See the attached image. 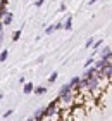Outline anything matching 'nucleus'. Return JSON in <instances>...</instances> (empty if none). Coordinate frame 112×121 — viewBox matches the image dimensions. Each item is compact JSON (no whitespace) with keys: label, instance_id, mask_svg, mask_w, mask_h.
<instances>
[{"label":"nucleus","instance_id":"1","mask_svg":"<svg viewBox=\"0 0 112 121\" xmlns=\"http://www.w3.org/2000/svg\"><path fill=\"white\" fill-rule=\"evenodd\" d=\"M59 111H60V107H59V97H57V99H54V100L45 107V119L50 118V116H54V114L59 112Z\"/></svg>","mask_w":112,"mask_h":121},{"label":"nucleus","instance_id":"2","mask_svg":"<svg viewBox=\"0 0 112 121\" xmlns=\"http://www.w3.org/2000/svg\"><path fill=\"white\" fill-rule=\"evenodd\" d=\"M100 74L104 76V80L112 81V60H107V62H105V66L100 69Z\"/></svg>","mask_w":112,"mask_h":121},{"label":"nucleus","instance_id":"3","mask_svg":"<svg viewBox=\"0 0 112 121\" xmlns=\"http://www.w3.org/2000/svg\"><path fill=\"white\" fill-rule=\"evenodd\" d=\"M97 52H98V59L112 60V48H110V47H100Z\"/></svg>","mask_w":112,"mask_h":121},{"label":"nucleus","instance_id":"4","mask_svg":"<svg viewBox=\"0 0 112 121\" xmlns=\"http://www.w3.org/2000/svg\"><path fill=\"white\" fill-rule=\"evenodd\" d=\"M93 74H97V69H95V66H90V68L85 69V73L81 74V80H88V78H91Z\"/></svg>","mask_w":112,"mask_h":121},{"label":"nucleus","instance_id":"5","mask_svg":"<svg viewBox=\"0 0 112 121\" xmlns=\"http://www.w3.org/2000/svg\"><path fill=\"white\" fill-rule=\"evenodd\" d=\"M33 88H35V85H33L31 81L22 83V93H24V95H29V93H33Z\"/></svg>","mask_w":112,"mask_h":121},{"label":"nucleus","instance_id":"6","mask_svg":"<svg viewBox=\"0 0 112 121\" xmlns=\"http://www.w3.org/2000/svg\"><path fill=\"white\" fill-rule=\"evenodd\" d=\"M12 21H14V14H12V12H7V14L2 17V24H4V26H10V24H12Z\"/></svg>","mask_w":112,"mask_h":121},{"label":"nucleus","instance_id":"7","mask_svg":"<svg viewBox=\"0 0 112 121\" xmlns=\"http://www.w3.org/2000/svg\"><path fill=\"white\" fill-rule=\"evenodd\" d=\"M62 30L64 31H71L72 30V16H67L66 21L62 23Z\"/></svg>","mask_w":112,"mask_h":121},{"label":"nucleus","instance_id":"8","mask_svg":"<svg viewBox=\"0 0 112 121\" xmlns=\"http://www.w3.org/2000/svg\"><path fill=\"white\" fill-rule=\"evenodd\" d=\"M33 118H35V121H40V119H45V107H38L35 114H33Z\"/></svg>","mask_w":112,"mask_h":121},{"label":"nucleus","instance_id":"9","mask_svg":"<svg viewBox=\"0 0 112 121\" xmlns=\"http://www.w3.org/2000/svg\"><path fill=\"white\" fill-rule=\"evenodd\" d=\"M67 83H69V86L71 88H74V86H78L81 83V76H72L71 78V81H67Z\"/></svg>","mask_w":112,"mask_h":121},{"label":"nucleus","instance_id":"10","mask_svg":"<svg viewBox=\"0 0 112 121\" xmlns=\"http://www.w3.org/2000/svg\"><path fill=\"white\" fill-rule=\"evenodd\" d=\"M47 92H48L47 86H35L33 88V93H36V95H45Z\"/></svg>","mask_w":112,"mask_h":121},{"label":"nucleus","instance_id":"11","mask_svg":"<svg viewBox=\"0 0 112 121\" xmlns=\"http://www.w3.org/2000/svg\"><path fill=\"white\" fill-rule=\"evenodd\" d=\"M67 92H71V86H69V83H64L62 86L59 88V97H62V95H66Z\"/></svg>","mask_w":112,"mask_h":121},{"label":"nucleus","instance_id":"12","mask_svg":"<svg viewBox=\"0 0 112 121\" xmlns=\"http://www.w3.org/2000/svg\"><path fill=\"white\" fill-rule=\"evenodd\" d=\"M57 78H59V73H57V71H54V73H50V76H48V83L50 85H52V83H55V81H57Z\"/></svg>","mask_w":112,"mask_h":121},{"label":"nucleus","instance_id":"13","mask_svg":"<svg viewBox=\"0 0 112 121\" xmlns=\"http://www.w3.org/2000/svg\"><path fill=\"white\" fill-rule=\"evenodd\" d=\"M102 45H104V42H102V40H95V42H93V45H91V48H93L95 52H97V50H98V48L102 47Z\"/></svg>","mask_w":112,"mask_h":121},{"label":"nucleus","instance_id":"14","mask_svg":"<svg viewBox=\"0 0 112 121\" xmlns=\"http://www.w3.org/2000/svg\"><path fill=\"white\" fill-rule=\"evenodd\" d=\"M21 35H22V31H21V30H16V31L12 33V42H17L19 38H21Z\"/></svg>","mask_w":112,"mask_h":121},{"label":"nucleus","instance_id":"15","mask_svg":"<svg viewBox=\"0 0 112 121\" xmlns=\"http://www.w3.org/2000/svg\"><path fill=\"white\" fill-rule=\"evenodd\" d=\"M7 57H9V50H2L0 52V62H5Z\"/></svg>","mask_w":112,"mask_h":121},{"label":"nucleus","instance_id":"16","mask_svg":"<svg viewBox=\"0 0 112 121\" xmlns=\"http://www.w3.org/2000/svg\"><path fill=\"white\" fill-rule=\"evenodd\" d=\"M93 62H95V57H93V56H91V57H88V59L85 60V69L90 68V66H93Z\"/></svg>","mask_w":112,"mask_h":121},{"label":"nucleus","instance_id":"17","mask_svg":"<svg viewBox=\"0 0 112 121\" xmlns=\"http://www.w3.org/2000/svg\"><path fill=\"white\" fill-rule=\"evenodd\" d=\"M54 31H55V24H50V26L45 28V35H52Z\"/></svg>","mask_w":112,"mask_h":121},{"label":"nucleus","instance_id":"18","mask_svg":"<svg viewBox=\"0 0 112 121\" xmlns=\"http://www.w3.org/2000/svg\"><path fill=\"white\" fill-rule=\"evenodd\" d=\"M93 42H95V38H93V36H90L88 40H86V43H85V48H90V47L93 45Z\"/></svg>","mask_w":112,"mask_h":121},{"label":"nucleus","instance_id":"19","mask_svg":"<svg viewBox=\"0 0 112 121\" xmlns=\"http://www.w3.org/2000/svg\"><path fill=\"white\" fill-rule=\"evenodd\" d=\"M45 2H47V0H36V2H35V7H36V9L43 7V4H45Z\"/></svg>","mask_w":112,"mask_h":121},{"label":"nucleus","instance_id":"20","mask_svg":"<svg viewBox=\"0 0 112 121\" xmlns=\"http://www.w3.org/2000/svg\"><path fill=\"white\" fill-rule=\"evenodd\" d=\"M66 10H67V4L62 2V4H60V7H59V12H66Z\"/></svg>","mask_w":112,"mask_h":121},{"label":"nucleus","instance_id":"21","mask_svg":"<svg viewBox=\"0 0 112 121\" xmlns=\"http://www.w3.org/2000/svg\"><path fill=\"white\" fill-rule=\"evenodd\" d=\"M12 112H14V109H9V111H5V112H4V118H9V116H12Z\"/></svg>","mask_w":112,"mask_h":121},{"label":"nucleus","instance_id":"22","mask_svg":"<svg viewBox=\"0 0 112 121\" xmlns=\"http://www.w3.org/2000/svg\"><path fill=\"white\" fill-rule=\"evenodd\" d=\"M19 83H21V85L26 83V78H24V76H21V78H19Z\"/></svg>","mask_w":112,"mask_h":121},{"label":"nucleus","instance_id":"23","mask_svg":"<svg viewBox=\"0 0 112 121\" xmlns=\"http://www.w3.org/2000/svg\"><path fill=\"white\" fill-rule=\"evenodd\" d=\"M98 0H88V5H93V4H97Z\"/></svg>","mask_w":112,"mask_h":121},{"label":"nucleus","instance_id":"24","mask_svg":"<svg viewBox=\"0 0 112 121\" xmlns=\"http://www.w3.org/2000/svg\"><path fill=\"white\" fill-rule=\"evenodd\" d=\"M26 121H35V118H33V116H31V118H28Z\"/></svg>","mask_w":112,"mask_h":121},{"label":"nucleus","instance_id":"25","mask_svg":"<svg viewBox=\"0 0 112 121\" xmlns=\"http://www.w3.org/2000/svg\"><path fill=\"white\" fill-rule=\"evenodd\" d=\"M2 99H4V93H2V92H0V100H2Z\"/></svg>","mask_w":112,"mask_h":121},{"label":"nucleus","instance_id":"26","mask_svg":"<svg viewBox=\"0 0 112 121\" xmlns=\"http://www.w3.org/2000/svg\"><path fill=\"white\" fill-rule=\"evenodd\" d=\"M40 121H47V119H40Z\"/></svg>","mask_w":112,"mask_h":121},{"label":"nucleus","instance_id":"27","mask_svg":"<svg viewBox=\"0 0 112 121\" xmlns=\"http://www.w3.org/2000/svg\"><path fill=\"white\" fill-rule=\"evenodd\" d=\"M5 2H7V4H9V0H5Z\"/></svg>","mask_w":112,"mask_h":121}]
</instances>
